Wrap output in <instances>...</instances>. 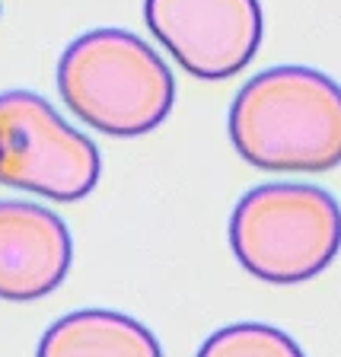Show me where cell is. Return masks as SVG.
Masks as SVG:
<instances>
[{"mask_svg": "<svg viewBox=\"0 0 341 357\" xmlns=\"http://www.w3.org/2000/svg\"><path fill=\"white\" fill-rule=\"evenodd\" d=\"M230 141L268 172H328L341 163V86L322 70H262L230 105Z\"/></svg>", "mask_w": 341, "mask_h": 357, "instance_id": "6da1fadb", "label": "cell"}, {"mask_svg": "<svg viewBox=\"0 0 341 357\" xmlns=\"http://www.w3.org/2000/svg\"><path fill=\"white\" fill-rule=\"evenodd\" d=\"M58 89L83 125L112 137L153 131L176 102L169 64L125 29H93L74 38L58 61Z\"/></svg>", "mask_w": 341, "mask_h": 357, "instance_id": "7a4b0ae2", "label": "cell"}, {"mask_svg": "<svg viewBox=\"0 0 341 357\" xmlns=\"http://www.w3.org/2000/svg\"><path fill=\"white\" fill-rule=\"evenodd\" d=\"M230 245L259 281H312L341 249V208L310 182H268L245 192L233 208Z\"/></svg>", "mask_w": 341, "mask_h": 357, "instance_id": "3957f363", "label": "cell"}, {"mask_svg": "<svg viewBox=\"0 0 341 357\" xmlns=\"http://www.w3.org/2000/svg\"><path fill=\"white\" fill-rule=\"evenodd\" d=\"M96 144L29 89L0 93V185L80 201L99 182Z\"/></svg>", "mask_w": 341, "mask_h": 357, "instance_id": "277c9868", "label": "cell"}, {"mask_svg": "<svg viewBox=\"0 0 341 357\" xmlns=\"http://www.w3.org/2000/svg\"><path fill=\"white\" fill-rule=\"evenodd\" d=\"M144 20L198 80L236 77L262 45L259 0H144Z\"/></svg>", "mask_w": 341, "mask_h": 357, "instance_id": "5b68a950", "label": "cell"}, {"mask_svg": "<svg viewBox=\"0 0 341 357\" xmlns=\"http://www.w3.org/2000/svg\"><path fill=\"white\" fill-rule=\"evenodd\" d=\"M74 243L64 220L42 204L0 201V300L32 303L67 278Z\"/></svg>", "mask_w": 341, "mask_h": 357, "instance_id": "8992f818", "label": "cell"}, {"mask_svg": "<svg viewBox=\"0 0 341 357\" xmlns=\"http://www.w3.org/2000/svg\"><path fill=\"white\" fill-rule=\"evenodd\" d=\"M36 357H163L144 322L115 310H77L54 322Z\"/></svg>", "mask_w": 341, "mask_h": 357, "instance_id": "52a82bcc", "label": "cell"}, {"mask_svg": "<svg viewBox=\"0 0 341 357\" xmlns=\"http://www.w3.org/2000/svg\"><path fill=\"white\" fill-rule=\"evenodd\" d=\"M195 357H306L287 332L265 322H236L217 328Z\"/></svg>", "mask_w": 341, "mask_h": 357, "instance_id": "ba28073f", "label": "cell"}]
</instances>
